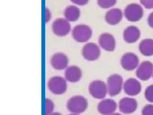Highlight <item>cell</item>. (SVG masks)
Wrapping results in <instances>:
<instances>
[{
  "mask_svg": "<svg viewBox=\"0 0 153 115\" xmlns=\"http://www.w3.org/2000/svg\"><path fill=\"white\" fill-rule=\"evenodd\" d=\"M88 107L87 99L81 95H76L67 102V108L71 113L80 114L85 112Z\"/></svg>",
  "mask_w": 153,
  "mask_h": 115,
  "instance_id": "6da1fadb",
  "label": "cell"
},
{
  "mask_svg": "<svg viewBox=\"0 0 153 115\" xmlns=\"http://www.w3.org/2000/svg\"><path fill=\"white\" fill-rule=\"evenodd\" d=\"M123 12L125 18L131 22L139 21L144 15L143 6L140 4L135 3L128 4Z\"/></svg>",
  "mask_w": 153,
  "mask_h": 115,
  "instance_id": "7a4b0ae2",
  "label": "cell"
},
{
  "mask_svg": "<svg viewBox=\"0 0 153 115\" xmlns=\"http://www.w3.org/2000/svg\"><path fill=\"white\" fill-rule=\"evenodd\" d=\"M93 35V31L89 26L85 24H79L72 30L73 39L77 42L84 43L88 41Z\"/></svg>",
  "mask_w": 153,
  "mask_h": 115,
  "instance_id": "3957f363",
  "label": "cell"
},
{
  "mask_svg": "<svg viewBox=\"0 0 153 115\" xmlns=\"http://www.w3.org/2000/svg\"><path fill=\"white\" fill-rule=\"evenodd\" d=\"M48 87L50 91L53 94H63L68 88L67 80L65 78L59 75L53 76L48 81Z\"/></svg>",
  "mask_w": 153,
  "mask_h": 115,
  "instance_id": "277c9868",
  "label": "cell"
},
{
  "mask_svg": "<svg viewBox=\"0 0 153 115\" xmlns=\"http://www.w3.org/2000/svg\"><path fill=\"white\" fill-rule=\"evenodd\" d=\"M88 91L93 98L99 99H104L108 93L107 85L100 80L92 81L88 86Z\"/></svg>",
  "mask_w": 153,
  "mask_h": 115,
  "instance_id": "5b68a950",
  "label": "cell"
},
{
  "mask_svg": "<svg viewBox=\"0 0 153 115\" xmlns=\"http://www.w3.org/2000/svg\"><path fill=\"white\" fill-rule=\"evenodd\" d=\"M52 29L56 36L64 37L70 32L71 26L69 22L65 18H58L53 22Z\"/></svg>",
  "mask_w": 153,
  "mask_h": 115,
  "instance_id": "8992f818",
  "label": "cell"
},
{
  "mask_svg": "<svg viewBox=\"0 0 153 115\" xmlns=\"http://www.w3.org/2000/svg\"><path fill=\"white\" fill-rule=\"evenodd\" d=\"M123 80L121 75L114 74L109 76L107 79L108 93L111 96L118 95L122 89Z\"/></svg>",
  "mask_w": 153,
  "mask_h": 115,
  "instance_id": "52a82bcc",
  "label": "cell"
},
{
  "mask_svg": "<svg viewBox=\"0 0 153 115\" xmlns=\"http://www.w3.org/2000/svg\"><path fill=\"white\" fill-rule=\"evenodd\" d=\"M82 55L84 58L87 61H95L100 57L101 50L97 44L90 42L87 43L83 46Z\"/></svg>",
  "mask_w": 153,
  "mask_h": 115,
  "instance_id": "ba28073f",
  "label": "cell"
},
{
  "mask_svg": "<svg viewBox=\"0 0 153 115\" xmlns=\"http://www.w3.org/2000/svg\"><path fill=\"white\" fill-rule=\"evenodd\" d=\"M120 63L123 69L127 71H132L138 66L139 59L136 54L128 52L122 57Z\"/></svg>",
  "mask_w": 153,
  "mask_h": 115,
  "instance_id": "9c48e42d",
  "label": "cell"
},
{
  "mask_svg": "<svg viewBox=\"0 0 153 115\" xmlns=\"http://www.w3.org/2000/svg\"><path fill=\"white\" fill-rule=\"evenodd\" d=\"M99 46L104 50L113 51L116 47V42L113 35L109 32H104L100 35L98 38Z\"/></svg>",
  "mask_w": 153,
  "mask_h": 115,
  "instance_id": "30bf717a",
  "label": "cell"
},
{
  "mask_svg": "<svg viewBox=\"0 0 153 115\" xmlns=\"http://www.w3.org/2000/svg\"><path fill=\"white\" fill-rule=\"evenodd\" d=\"M153 73V64L148 61H143L139 65L136 71L137 77L144 81L150 79Z\"/></svg>",
  "mask_w": 153,
  "mask_h": 115,
  "instance_id": "8fae6325",
  "label": "cell"
},
{
  "mask_svg": "<svg viewBox=\"0 0 153 115\" xmlns=\"http://www.w3.org/2000/svg\"><path fill=\"white\" fill-rule=\"evenodd\" d=\"M141 32L137 26L130 25L126 27L123 33V40L129 44H132L137 42L140 37Z\"/></svg>",
  "mask_w": 153,
  "mask_h": 115,
  "instance_id": "7c38bea8",
  "label": "cell"
},
{
  "mask_svg": "<svg viewBox=\"0 0 153 115\" xmlns=\"http://www.w3.org/2000/svg\"><path fill=\"white\" fill-rule=\"evenodd\" d=\"M51 63L52 67L56 70H64L68 67V58L64 53H55L51 58Z\"/></svg>",
  "mask_w": 153,
  "mask_h": 115,
  "instance_id": "4fadbf2b",
  "label": "cell"
},
{
  "mask_svg": "<svg viewBox=\"0 0 153 115\" xmlns=\"http://www.w3.org/2000/svg\"><path fill=\"white\" fill-rule=\"evenodd\" d=\"M123 16V12L120 9L113 7L106 12L105 19L110 25H116L121 21Z\"/></svg>",
  "mask_w": 153,
  "mask_h": 115,
  "instance_id": "5bb4252c",
  "label": "cell"
},
{
  "mask_svg": "<svg viewBox=\"0 0 153 115\" xmlns=\"http://www.w3.org/2000/svg\"><path fill=\"white\" fill-rule=\"evenodd\" d=\"M137 103L133 98H124L119 102V109L121 112L125 114L133 113L137 109Z\"/></svg>",
  "mask_w": 153,
  "mask_h": 115,
  "instance_id": "9a60e30c",
  "label": "cell"
},
{
  "mask_svg": "<svg viewBox=\"0 0 153 115\" xmlns=\"http://www.w3.org/2000/svg\"><path fill=\"white\" fill-rule=\"evenodd\" d=\"M117 108V104L114 100L105 99L101 101L97 106V110L100 114L109 115L113 114Z\"/></svg>",
  "mask_w": 153,
  "mask_h": 115,
  "instance_id": "2e32d148",
  "label": "cell"
},
{
  "mask_svg": "<svg viewBox=\"0 0 153 115\" xmlns=\"http://www.w3.org/2000/svg\"><path fill=\"white\" fill-rule=\"evenodd\" d=\"M124 92L130 96L137 95L141 91V85L139 81L134 78H130L124 82Z\"/></svg>",
  "mask_w": 153,
  "mask_h": 115,
  "instance_id": "e0dca14e",
  "label": "cell"
},
{
  "mask_svg": "<svg viewBox=\"0 0 153 115\" xmlns=\"http://www.w3.org/2000/svg\"><path fill=\"white\" fill-rule=\"evenodd\" d=\"M64 75L67 81L71 83L77 82L82 78V71L77 66H70L65 69Z\"/></svg>",
  "mask_w": 153,
  "mask_h": 115,
  "instance_id": "ac0fdd59",
  "label": "cell"
},
{
  "mask_svg": "<svg viewBox=\"0 0 153 115\" xmlns=\"http://www.w3.org/2000/svg\"><path fill=\"white\" fill-rule=\"evenodd\" d=\"M80 15V10L75 5H69L65 8L64 11V18L69 22H74L77 20Z\"/></svg>",
  "mask_w": 153,
  "mask_h": 115,
  "instance_id": "d6986e66",
  "label": "cell"
},
{
  "mask_svg": "<svg viewBox=\"0 0 153 115\" xmlns=\"http://www.w3.org/2000/svg\"><path fill=\"white\" fill-rule=\"evenodd\" d=\"M140 53L146 56L153 55V39L146 38L142 40L139 45Z\"/></svg>",
  "mask_w": 153,
  "mask_h": 115,
  "instance_id": "ffe728a7",
  "label": "cell"
},
{
  "mask_svg": "<svg viewBox=\"0 0 153 115\" xmlns=\"http://www.w3.org/2000/svg\"><path fill=\"white\" fill-rule=\"evenodd\" d=\"M117 1V0H97V3L102 9H110L115 5Z\"/></svg>",
  "mask_w": 153,
  "mask_h": 115,
  "instance_id": "44dd1931",
  "label": "cell"
},
{
  "mask_svg": "<svg viewBox=\"0 0 153 115\" xmlns=\"http://www.w3.org/2000/svg\"><path fill=\"white\" fill-rule=\"evenodd\" d=\"M54 103L51 99H46L45 101V115H49L54 112Z\"/></svg>",
  "mask_w": 153,
  "mask_h": 115,
  "instance_id": "7402d4cb",
  "label": "cell"
},
{
  "mask_svg": "<svg viewBox=\"0 0 153 115\" xmlns=\"http://www.w3.org/2000/svg\"><path fill=\"white\" fill-rule=\"evenodd\" d=\"M146 99L149 102H153V84L149 86L145 91Z\"/></svg>",
  "mask_w": 153,
  "mask_h": 115,
  "instance_id": "603a6c76",
  "label": "cell"
},
{
  "mask_svg": "<svg viewBox=\"0 0 153 115\" xmlns=\"http://www.w3.org/2000/svg\"><path fill=\"white\" fill-rule=\"evenodd\" d=\"M142 115H153V105L148 104L144 107L142 111Z\"/></svg>",
  "mask_w": 153,
  "mask_h": 115,
  "instance_id": "cb8c5ba5",
  "label": "cell"
},
{
  "mask_svg": "<svg viewBox=\"0 0 153 115\" xmlns=\"http://www.w3.org/2000/svg\"><path fill=\"white\" fill-rule=\"evenodd\" d=\"M140 4L147 9H153V0H140Z\"/></svg>",
  "mask_w": 153,
  "mask_h": 115,
  "instance_id": "d4e9b609",
  "label": "cell"
},
{
  "mask_svg": "<svg viewBox=\"0 0 153 115\" xmlns=\"http://www.w3.org/2000/svg\"><path fill=\"white\" fill-rule=\"evenodd\" d=\"M71 2L78 5H86L89 1V0H70Z\"/></svg>",
  "mask_w": 153,
  "mask_h": 115,
  "instance_id": "484cf974",
  "label": "cell"
},
{
  "mask_svg": "<svg viewBox=\"0 0 153 115\" xmlns=\"http://www.w3.org/2000/svg\"><path fill=\"white\" fill-rule=\"evenodd\" d=\"M147 22L149 25L153 29V11L150 13L147 18Z\"/></svg>",
  "mask_w": 153,
  "mask_h": 115,
  "instance_id": "4316f807",
  "label": "cell"
},
{
  "mask_svg": "<svg viewBox=\"0 0 153 115\" xmlns=\"http://www.w3.org/2000/svg\"><path fill=\"white\" fill-rule=\"evenodd\" d=\"M51 18V13L49 9L46 8L45 9V22H49Z\"/></svg>",
  "mask_w": 153,
  "mask_h": 115,
  "instance_id": "83f0119b",
  "label": "cell"
},
{
  "mask_svg": "<svg viewBox=\"0 0 153 115\" xmlns=\"http://www.w3.org/2000/svg\"><path fill=\"white\" fill-rule=\"evenodd\" d=\"M49 115H62L59 112H53L51 114H50Z\"/></svg>",
  "mask_w": 153,
  "mask_h": 115,
  "instance_id": "f1b7e54d",
  "label": "cell"
},
{
  "mask_svg": "<svg viewBox=\"0 0 153 115\" xmlns=\"http://www.w3.org/2000/svg\"><path fill=\"white\" fill-rule=\"evenodd\" d=\"M121 115V114H119V113H114V114H111V115Z\"/></svg>",
  "mask_w": 153,
  "mask_h": 115,
  "instance_id": "f546056e",
  "label": "cell"
},
{
  "mask_svg": "<svg viewBox=\"0 0 153 115\" xmlns=\"http://www.w3.org/2000/svg\"><path fill=\"white\" fill-rule=\"evenodd\" d=\"M68 115H80V114H74V113H71Z\"/></svg>",
  "mask_w": 153,
  "mask_h": 115,
  "instance_id": "4dcf8cb0",
  "label": "cell"
},
{
  "mask_svg": "<svg viewBox=\"0 0 153 115\" xmlns=\"http://www.w3.org/2000/svg\"></svg>",
  "mask_w": 153,
  "mask_h": 115,
  "instance_id": "1f68e13d",
  "label": "cell"
}]
</instances>
